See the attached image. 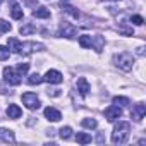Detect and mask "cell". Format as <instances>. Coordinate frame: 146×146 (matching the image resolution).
I'll return each instance as SVG.
<instances>
[{
    "mask_svg": "<svg viewBox=\"0 0 146 146\" xmlns=\"http://www.w3.org/2000/svg\"><path fill=\"white\" fill-rule=\"evenodd\" d=\"M129 134H131V124L119 120L113 127V132H112V143L113 144H124L129 139Z\"/></svg>",
    "mask_w": 146,
    "mask_h": 146,
    "instance_id": "1",
    "label": "cell"
},
{
    "mask_svg": "<svg viewBox=\"0 0 146 146\" xmlns=\"http://www.w3.org/2000/svg\"><path fill=\"white\" fill-rule=\"evenodd\" d=\"M113 65L119 67L120 70H131L134 65V55L131 52H120L113 55Z\"/></svg>",
    "mask_w": 146,
    "mask_h": 146,
    "instance_id": "2",
    "label": "cell"
},
{
    "mask_svg": "<svg viewBox=\"0 0 146 146\" xmlns=\"http://www.w3.org/2000/svg\"><path fill=\"white\" fill-rule=\"evenodd\" d=\"M41 50H45V45H43V43L26 41V43H21L17 53H21V55H29V53H33V52H41Z\"/></svg>",
    "mask_w": 146,
    "mask_h": 146,
    "instance_id": "3",
    "label": "cell"
},
{
    "mask_svg": "<svg viewBox=\"0 0 146 146\" xmlns=\"http://www.w3.org/2000/svg\"><path fill=\"white\" fill-rule=\"evenodd\" d=\"M23 103L28 110H38L41 107V102L36 96V93H24L23 95Z\"/></svg>",
    "mask_w": 146,
    "mask_h": 146,
    "instance_id": "4",
    "label": "cell"
},
{
    "mask_svg": "<svg viewBox=\"0 0 146 146\" xmlns=\"http://www.w3.org/2000/svg\"><path fill=\"white\" fill-rule=\"evenodd\" d=\"M4 79H5V83L11 84V86L21 84V74H19L17 70H14L12 67H5V69H4Z\"/></svg>",
    "mask_w": 146,
    "mask_h": 146,
    "instance_id": "5",
    "label": "cell"
},
{
    "mask_svg": "<svg viewBox=\"0 0 146 146\" xmlns=\"http://www.w3.org/2000/svg\"><path fill=\"white\" fill-rule=\"evenodd\" d=\"M58 36H60V38H69V40H72V38L78 36V28L72 26L70 23H62V26H60V29H58Z\"/></svg>",
    "mask_w": 146,
    "mask_h": 146,
    "instance_id": "6",
    "label": "cell"
},
{
    "mask_svg": "<svg viewBox=\"0 0 146 146\" xmlns=\"http://www.w3.org/2000/svg\"><path fill=\"white\" fill-rule=\"evenodd\" d=\"M43 81H46V83H50V84H60V83L64 81V76L60 74L58 70L50 69V70H46V74L43 76Z\"/></svg>",
    "mask_w": 146,
    "mask_h": 146,
    "instance_id": "7",
    "label": "cell"
},
{
    "mask_svg": "<svg viewBox=\"0 0 146 146\" xmlns=\"http://www.w3.org/2000/svg\"><path fill=\"white\" fill-rule=\"evenodd\" d=\"M105 117L108 122H115L122 117V108L117 107V105H110L108 108H105Z\"/></svg>",
    "mask_w": 146,
    "mask_h": 146,
    "instance_id": "8",
    "label": "cell"
},
{
    "mask_svg": "<svg viewBox=\"0 0 146 146\" xmlns=\"http://www.w3.org/2000/svg\"><path fill=\"white\" fill-rule=\"evenodd\" d=\"M144 115H146V105L144 103H136L132 107V119L139 122V120L144 119Z\"/></svg>",
    "mask_w": 146,
    "mask_h": 146,
    "instance_id": "9",
    "label": "cell"
},
{
    "mask_svg": "<svg viewBox=\"0 0 146 146\" xmlns=\"http://www.w3.org/2000/svg\"><path fill=\"white\" fill-rule=\"evenodd\" d=\"M45 117H46L48 120H52V122H58V120L62 119V113H60L57 108H53V107H46V108H45Z\"/></svg>",
    "mask_w": 146,
    "mask_h": 146,
    "instance_id": "10",
    "label": "cell"
},
{
    "mask_svg": "<svg viewBox=\"0 0 146 146\" xmlns=\"http://www.w3.org/2000/svg\"><path fill=\"white\" fill-rule=\"evenodd\" d=\"M76 86H78L79 95L86 96V95L90 93V83H88V79H86V78H79V79H78V83H76Z\"/></svg>",
    "mask_w": 146,
    "mask_h": 146,
    "instance_id": "11",
    "label": "cell"
},
{
    "mask_svg": "<svg viewBox=\"0 0 146 146\" xmlns=\"http://www.w3.org/2000/svg\"><path fill=\"white\" fill-rule=\"evenodd\" d=\"M0 141H4V143H16V136L11 129H0Z\"/></svg>",
    "mask_w": 146,
    "mask_h": 146,
    "instance_id": "12",
    "label": "cell"
},
{
    "mask_svg": "<svg viewBox=\"0 0 146 146\" xmlns=\"http://www.w3.org/2000/svg\"><path fill=\"white\" fill-rule=\"evenodd\" d=\"M7 115H9V119H19L21 115H23V110L19 108V105H9V108H7Z\"/></svg>",
    "mask_w": 146,
    "mask_h": 146,
    "instance_id": "13",
    "label": "cell"
},
{
    "mask_svg": "<svg viewBox=\"0 0 146 146\" xmlns=\"http://www.w3.org/2000/svg\"><path fill=\"white\" fill-rule=\"evenodd\" d=\"M33 16L38 17V19H48V17H50V11H48L46 7H36V9L33 11Z\"/></svg>",
    "mask_w": 146,
    "mask_h": 146,
    "instance_id": "14",
    "label": "cell"
},
{
    "mask_svg": "<svg viewBox=\"0 0 146 146\" xmlns=\"http://www.w3.org/2000/svg\"><path fill=\"white\" fill-rule=\"evenodd\" d=\"M11 16H12V19H23V16H24V12H23V7L19 5V4H14L12 7H11Z\"/></svg>",
    "mask_w": 146,
    "mask_h": 146,
    "instance_id": "15",
    "label": "cell"
},
{
    "mask_svg": "<svg viewBox=\"0 0 146 146\" xmlns=\"http://www.w3.org/2000/svg\"><path fill=\"white\" fill-rule=\"evenodd\" d=\"M19 33H21L23 36H26V35H33V33H36V26L31 24V23H28V24H24V26L19 28Z\"/></svg>",
    "mask_w": 146,
    "mask_h": 146,
    "instance_id": "16",
    "label": "cell"
},
{
    "mask_svg": "<svg viewBox=\"0 0 146 146\" xmlns=\"http://www.w3.org/2000/svg\"><path fill=\"white\" fill-rule=\"evenodd\" d=\"M103 45H105V40L102 38V36H95L93 40H91V46H95V50L100 53L102 52V48H103Z\"/></svg>",
    "mask_w": 146,
    "mask_h": 146,
    "instance_id": "17",
    "label": "cell"
},
{
    "mask_svg": "<svg viewBox=\"0 0 146 146\" xmlns=\"http://www.w3.org/2000/svg\"><path fill=\"white\" fill-rule=\"evenodd\" d=\"M43 83V78L38 74V72H35V74H31L29 78H28V84H31V86H38V84H41Z\"/></svg>",
    "mask_w": 146,
    "mask_h": 146,
    "instance_id": "18",
    "label": "cell"
},
{
    "mask_svg": "<svg viewBox=\"0 0 146 146\" xmlns=\"http://www.w3.org/2000/svg\"><path fill=\"white\" fill-rule=\"evenodd\" d=\"M112 102H113V105H117V107H120V108H122V107H127V105L131 103L129 98H125V96H113Z\"/></svg>",
    "mask_w": 146,
    "mask_h": 146,
    "instance_id": "19",
    "label": "cell"
},
{
    "mask_svg": "<svg viewBox=\"0 0 146 146\" xmlns=\"http://www.w3.org/2000/svg\"><path fill=\"white\" fill-rule=\"evenodd\" d=\"M76 141L81 143V144H88V143H91V136H90L88 132H78Z\"/></svg>",
    "mask_w": 146,
    "mask_h": 146,
    "instance_id": "20",
    "label": "cell"
},
{
    "mask_svg": "<svg viewBox=\"0 0 146 146\" xmlns=\"http://www.w3.org/2000/svg\"><path fill=\"white\" fill-rule=\"evenodd\" d=\"M91 40H93V36L83 35V36H79V45H81L83 48H91Z\"/></svg>",
    "mask_w": 146,
    "mask_h": 146,
    "instance_id": "21",
    "label": "cell"
},
{
    "mask_svg": "<svg viewBox=\"0 0 146 146\" xmlns=\"http://www.w3.org/2000/svg\"><path fill=\"white\" fill-rule=\"evenodd\" d=\"M7 46H9V50H12V52H19V46H21V41L19 40H16V38H9V41H7Z\"/></svg>",
    "mask_w": 146,
    "mask_h": 146,
    "instance_id": "22",
    "label": "cell"
},
{
    "mask_svg": "<svg viewBox=\"0 0 146 146\" xmlns=\"http://www.w3.org/2000/svg\"><path fill=\"white\" fill-rule=\"evenodd\" d=\"M58 136H60L62 139H70V137H72V129H70L69 125H65V127H60V131H58Z\"/></svg>",
    "mask_w": 146,
    "mask_h": 146,
    "instance_id": "23",
    "label": "cell"
},
{
    "mask_svg": "<svg viewBox=\"0 0 146 146\" xmlns=\"http://www.w3.org/2000/svg\"><path fill=\"white\" fill-rule=\"evenodd\" d=\"M81 124H83V127H86V129H96V127H98V122H96L95 119H90V117H88V119H83Z\"/></svg>",
    "mask_w": 146,
    "mask_h": 146,
    "instance_id": "24",
    "label": "cell"
},
{
    "mask_svg": "<svg viewBox=\"0 0 146 146\" xmlns=\"http://www.w3.org/2000/svg\"><path fill=\"white\" fill-rule=\"evenodd\" d=\"M12 29L11 23H7L5 19H0V35H4V33H9Z\"/></svg>",
    "mask_w": 146,
    "mask_h": 146,
    "instance_id": "25",
    "label": "cell"
},
{
    "mask_svg": "<svg viewBox=\"0 0 146 146\" xmlns=\"http://www.w3.org/2000/svg\"><path fill=\"white\" fill-rule=\"evenodd\" d=\"M127 21H129L131 24H134V26H143V24H144V19H143L141 16H131Z\"/></svg>",
    "mask_w": 146,
    "mask_h": 146,
    "instance_id": "26",
    "label": "cell"
},
{
    "mask_svg": "<svg viewBox=\"0 0 146 146\" xmlns=\"http://www.w3.org/2000/svg\"><path fill=\"white\" fill-rule=\"evenodd\" d=\"M11 55V50L9 46H4V45H0V60H7Z\"/></svg>",
    "mask_w": 146,
    "mask_h": 146,
    "instance_id": "27",
    "label": "cell"
},
{
    "mask_svg": "<svg viewBox=\"0 0 146 146\" xmlns=\"http://www.w3.org/2000/svg\"><path fill=\"white\" fill-rule=\"evenodd\" d=\"M64 11H65L67 14H70L72 17H76V19L79 17V11H76L74 7H70V5H65V7H64Z\"/></svg>",
    "mask_w": 146,
    "mask_h": 146,
    "instance_id": "28",
    "label": "cell"
},
{
    "mask_svg": "<svg viewBox=\"0 0 146 146\" xmlns=\"http://www.w3.org/2000/svg\"><path fill=\"white\" fill-rule=\"evenodd\" d=\"M16 70L19 72V74H21V76H24V74H26V72L29 70V64H19Z\"/></svg>",
    "mask_w": 146,
    "mask_h": 146,
    "instance_id": "29",
    "label": "cell"
},
{
    "mask_svg": "<svg viewBox=\"0 0 146 146\" xmlns=\"http://www.w3.org/2000/svg\"><path fill=\"white\" fill-rule=\"evenodd\" d=\"M143 50H144V48H143V46H139V48H137V53H139V55H143V53H144Z\"/></svg>",
    "mask_w": 146,
    "mask_h": 146,
    "instance_id": "30",
    "label": "cell"
},
{
    "mask_svg": "<svg viewBox=\"0 0 146 146\" xmlns=\"http://www.w3.org/2000/svg\"><path fill=\"white\" fill-rule=\"evenodd\" d=\"M62 2H69V0H62Z\"/></svg>",
    "mask_w": 146,
    "mask_h": 146,
    "instance_id": "31",
    "label": "cell"
}]
</instances>
